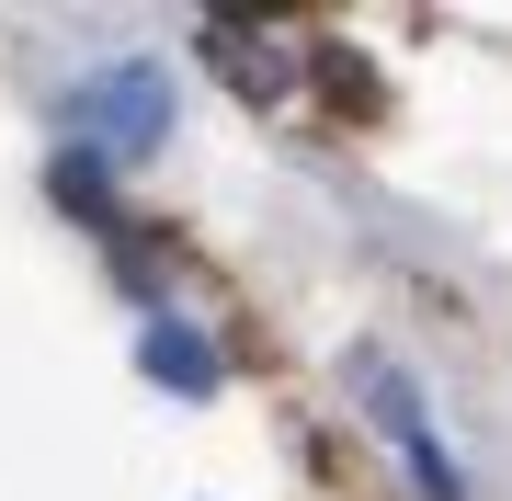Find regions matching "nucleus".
I'll return each mask as SVG.
<instances>
[{
    "mask_svg": "<svg viewBox=\"0 0 512 501\" xmlns=\"http://www.w3.org/2000/svg\"><path fill=\"white\" fill-rule=\"evenodd\" d=\"M137 365L160 376V388H183V399H205V388H217V342H205L194 319H171V308L148 319V342H137Z\"/></svg>",
    "mask_w": 512,
    "mask_h": 501,
    "instance_id": "obj_4",
    "label": "nucleus"
},
{
    "mask_svg": "<svg viewBox=\"0 0 512 501\" xmlns=\"http://www.w3.org/2000/svg\"><path fill=\"white\" fill-rule=\"evenodd\" d=\"M342 376H353V399H365V422L387 433V445H399V467L421 479V501H456L467 479H456V456H444V433L421 422V388L399 376V353H376V342H353L342 353Z\"/></svg>",
    "mask_w": 512,
    "mask_h": 501,
    "instance_id": "obj_2",
    "label": "nucleus"
},
{
    "mask_svg": "<svg viewBox=\"0 0 512 501\" xmlns=\"http://www.w3.org/2000/svg\"><path fill=\"white\" fill-rule=\"evenodd\" d=\"M205 69H217L239 103H285L296 69H308V46H296L285 23H239V12H217V23H205Z\"/></svg>",
    "mask_w": 512,
    "mask_h": 501,
    "instance_id": "obj_3",
    "label": "nucleus"
},
{
    "mask_svg": "<svg viewBox=\"0 0 512 501\" xmlns=\"http://www.w3.org/2000/svg\"><path fill=\"white\" fill-rule=\"evenodd\" d=\"M160 137H171V69H160V57H114V69H92L69 92V160L137 171Z\"/></svg>",
    "mask_w": 512,
    "mask_h": 501,
    "instance_id": "obj_1",
    "label": "nucleus"
}]
</instances>
